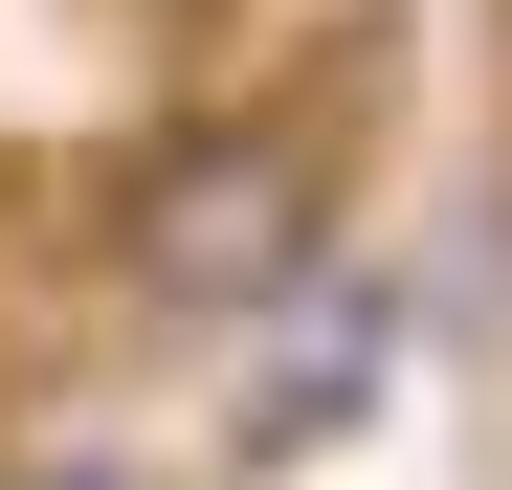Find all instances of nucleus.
<instances>
[{
    "label": "nucleus",
    "mask_w": 512,
    "mask_h": 490,
    "mask_svg": "<svg viewBox=\"0 0 512 490\" xmlns=\"http://www.w3.org/2000/svg\"><path fill=\"white\" fill-rule=\"evenodd\" d=\"M334 223H357L334 112H156L134 179H112V290L156 335H268V312L334 268Z\"/></svg>",
    "instance_id": "obj_1"
},
{
    "label": "nucleus",
    "mask_w": 512,
    "mask_h": 490,
    "mask_svg": "<svg viewBox=\"0 0 512 490\" xmlns=\"http://www.w3.org/2000/svg\"><path fill=\"white\" fill-rule=\"evenodd\" d=\"M290 312H312V335L245 379V424H223L245 468H312V446H357V424H379V379H401V290H357V312H334V268H312Z\"/></svg>",
    "instance_id": "obj_2"
},
{
    "label": "nucleus",
    "mask_w": 512,
    "mask_h": 490,
    "mask_svg": "<svg viewBox=\"0 0 512 490\" xmlns=\"http://www.w3.org/2000/svg\"><path fill=\"white\" fill-rule=\"evenodd\" d=\"M0 490H134V468H0Z\"/></svg>",
    "instance_id": "obj_3"
}]
</instances>
